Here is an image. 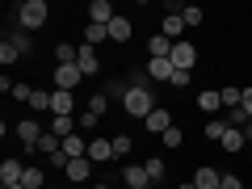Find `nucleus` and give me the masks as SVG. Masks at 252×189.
<instances>
[{
    "label": "nucleus",
    "instance_id": "1",
    "mask_svg": "<svg viewBox=\"0 0 252 189\" xmlns=\"http://www.w3.org/2000/svg\"><path fill=\"white\" fill-rule=\"evenodd\" d=\"M122 105H126V114H130V118H147L156 109V97H152V89H143V84H130L126 97H122Z\"/></svg>",
    "mask_w": 252,
    "mask_h": 189
},
{
    "label": "nucleus",
    "instance_id": "2",
    "mask_svg": "<svg viewBox=\"0 0 252 189\" xmlns=\"http://www.w3.org/2000/svg\"><path fill=\"white\" fill-rule=\"evenodd\" d=\"M46 17H51L46 0H21V4H17V26H21V30H38V26H46Z\"/></svg>",
    "mask_w": 252,
    "mask_h": 189
},
{
    "label": "nucleus",
    "instance_id": "3",
    "mask_svg": "<svg viewBox=\"0 0 252 189\" xmlns=\"http://www.w3.org/2000/svg\"><path fill=\"white\" fill-rule=\"evenodd\" d=\"M84 80V72H80V63H59L55 67V89H63V93H76V84Z\"/></svg>",
    "mask_w": 252,
    "mask_h": 189
},
{
    "label": "nucleus",
    "instance_id": "4",
    "mask_svg": "<svg viewBox=\"0 0 252 189\" xmlns=\"http://www.w3.org/2000/svg\"><path fill=\"white\" fill-rule=\"evenodd\" d=\"M42 135H46V130H42V126L34 122V118H26V122H17V139L26 143V152H38V143H42Z\"/></svg>",
    "mask_w": 252,
    "mask_h": 189
},
{
    "label": "nucleus",
    "instance_id": "5",
    "mask_svg": "<svg viewBox=\"0 0 252 189\" xmlns=\"http://www.w3.org/2000/svg\"><path fill=\"white\" fill-rule=\"evenodd\" d=\"M193 63H198V46H189V42L172 46V67L177 72H193Z\"/></svg>",
    "mask_w": 252,
    "mask_h": 189
},
{
    "label": "nucleus",
    "instance_id": "6",
    "mask_svg": "<svg viewBox=\"0 0 252 189\" xmlns=\"http://www.w3.org/2000/svg\"><path fill=\"white\" fill-rule=\"evenodd\" d=\"M114 17H118V13H114L109 0H93V4H89V21H93V26H109Z\"/></svg>",
    "mask_w": 252,
    "mask_h": 189
},
{
    "label": "nucleus",
    "instance_id": "7",
    "mask_svg": "<svg viewBox=\"0 0 252 189\" xmlns=\"http://www.w3.org/2000/svg\"><path fill=\"white\" fill-rule=\"evenodd\" d=\"M143 126L152 130V135H164V130H172V118H168V109H160V105H156L152 114L143 118Z\"/></svg>",
    "mask_w": 252,
    "mask_h": 189
},
{
    "label": "nucleus",
    "instance_id": "8",
    "mask_svg": "<svg viewBox=\"0 0 252 189\" xmlns=\"http://www.w3.org/2000/svg\"><path fill=\"white\" fill-rule=\"evenodd\" d=\"M122 181H126L130 189H147V185H152V177H147L143 164H126V168H122Z\"/></svg>",
    "mask_w": 252,
    "mask_h": 189
},
{
    "label": "nucleus",
    "instance_id": "9",
    "mask_svg": "<svg viewBox=\"0 0 252 189\" xmlns=\"http://www.w3.org/2000/svg\"><path fill=\"white\" fill-rule=\"evenodd\" d=\"M72 93H63V89H55L51 93V118H72Z\"/></svg>",
    "mask_w": 252,
    "mask_h": 189
},
{
    "label": "nucleus",
    "instance_id": "10",
    "mask_svg": "<svg viewBox=\"0 0 252 189\" xmlns=\"http://www.w3.org/2000/svg\"><path fill=\"white\" fill-rule=\"evenodd\" d=\"M181 30H185L181 13H164V21H160V34L168 38V42H181Z\"/></svg>",
    "mask_w": 252,
    "mask_h": 189
},
{
    "label": "nucleus",
    "instance_id": "11",
    "mask_svg": "<svg viewBox=\"0 0 252 189\" xmlns=\"http://www.w3.org/2000/svg\"><path fill=\"white\" fill-rule=\"evenodd\" d=\"M130 34H135L130 17H122V13H118V17L109 21V38H114V42H130Z\"/></svg>",
    "mask_w": 252,
    "mask_h": 189
},
{
    "label": "nucleus",
    "instance_id": "12",
    "mask_svg": "<svg viewBox=\"0 0 252 189\" xmlns=\"http://www.w3.org/2000/svg\"><path fill=\"white\" fill-rule=\"evenodd\" d=\"M21 177H26V164L21 160H4L0 164V181H4V185H21Z\"/></svg>",
    "mask_w": 252,
    "mask_h": 189
},
{
    "label": "nucleus",
    "instance_id": "13",
    "mask_svg": "<svg viewBox=\"0 0 252 189\" xmlns=\"http://www.w3.org/2000/svg\"><path fill=\"white\" fill-rule=\"evenodd\" d=\"M89 160H93V164L114 160V143H109V139H93V143H89Z\"/></svg>",
    "mask_w": 252,
    "mask_h": 189
},
{
    "label": "nucleus",
    "instance_id": "14",
    "mask_svg": "<svg viewBox=\"0 0 252 189\" xmlns=\"http://www.w3.org/2000/svg\"><path fill=\"white\" fill-rule=\"evenodd\" d=\"M76 63H80V72H84V76H97V72H101V59H97V51H93L89 42L80 46V59H76Z\"/></svg>",
    "mask_w": 252,
    "mask_h": 189
},
{
    "label": "nucleus",
    "instance_id": "15",
    "mask_svg": "<svg viewBox=\"0 0 252 189\" xmlns=\"http://www.w3.org/2000/svg\"><path fill=\"white\" fill-rule=\"evenodd\" d=\"M63 177H67V181H89V177H93V160H89V156H80V160H72Z\"/></svg>",
    "mask_w": 252,
    "mask_h": 189
},
{
    "label": "nucleus",
    "instance_id": "16",
    "mask_svg": "<svg viewBox=\"0 0 252 189\" xmlns=\"http://www.w3.org/2000/svg\"><path fill=\"white\" fill-rule=\"evenodd\" d=\"M172 72H177L172 59H152V63H147V76H152V80H168L172 84Z\"/></svg>",
    "mask_w": 252,
    "mask_h": 189
},
{
    "label": "nucleus",
    "instance_id": "17",
    "mask_svg": "<svg viewBox=\"0 0 252 189\" xmlns=\"http://www.w3.org/2000/svg\"><path fill=\"white\" fill-rule=\"evenodd\" d=\"M172 46L177 42H168L164 34H156L152 42H147V55H152V59H172Z\"/></svg>",
    "mask_w": 252,
    "mask_h": 189
},
{
    "label": "nucleus",
    "instance_id": "18",
    "mask_svg": "<svg viewBox=\"0 0 252 189\" xmlns=\"http://www.w3.org/2000/svg\"><path fill=\"white\" fill-rule=\"evenodd\" d=\"M219 181H223L219 168H198V172H193V185H198V189H219Z\"/></svg>",
    "mask_w": 252,
    "mask_h": 189
},
{
    "label": "nucleus",
    "instance_id": "19",
    "mask_svg": "<svg viewBox=\"0 0 252 189\" xmlns=\"http://www.w3.org/2000/svg\"><path fill=\"white\" fill-rule=\"evenodd\" d=\"M63 152H67V160H80V156H89V143L80 139V130L63 139Z\"/></svg>",
    "mask_w": 252,
    "mask_h": 189
},
{
    "label": "nucleus",
    "instance_id": "20",
    "mask_svg": "<svg viewBox=\"0 0 252 189\" xmlns=\"http://www.w3.org/2000/svg\"><path fill=\"white\" fill-rule=\"evenodd\" d=\"M76 130H80V122H72V118H51V135L67 139V135H76Z\"/></svg>",
    "mask_w": 252,
    "mask_h": 189
},
{
    "label": "nucleus",
    "instance_id": "21",
    "mask_svg": "<svg viewBox=\"0 0 252 189\" xmlns=\"http://www.w3.org/2000/svg\"><path fill=\"white\" fill-rule=\"evenodd\" d=\"M105 38H109V26H93V21H89V26H84V42H89V46L105 42Z\"/></svg>",
    "mask_w": 252,
    "mask_h": 189
},
{
    "label": "nucleus",
    "instance_id": "22",
    "mask_svg": "<svg viewBox=\"0 0 252 189\" xmlns=\"http://www.w3.org/2000/svg\"><path fill=\"white\" fill-rule=\"evenodd\" d=\"M55 59H59V63H76V59H80V46L59 42V46H55Z\"/></svg>",
    "mask_w": 252,
    "mask_h": 189
},
{
    "label": "nucleus",
    "instance_id": "23",
    "mask_svg": "<svg viewBox=\"0 0 252 189\" xmlns=\"http://www.w3.org/2000/svg\"><path fill=\"white\" fill-rule=\"evenodd\" d=\"M198 105L206 109V114H215V109H223V97H219L215 89H206V93H202V97H198Z\"/></svg>",
    "mask_w": 252,
    "mask_h": 189
},
{
    "label": "nucleus",
    "instance_id": "24",
    "mask_svg": "<svg viewBox=\"0 0 252 189\" xmlns=\"http://www.w3.org/2000/svg\"><path fill=\"white\" fill-rule=\"evenodd\" d=\"M244 139H248L244 130H227L223 135V152H244Z\"/></svg>",
    "mask_w": 252,
    "mask_h": 189
},
{
    "label": "nucleus",
    "instance_id": "25",
    "mask_svg": "<svg viewBox=\"0 0 252 189\" xmlns=\"http://www.w3.org/2000/svg\"><path fill=\"white\" fill-rule=\"evenodd\" d=\"M105 109H109V93H93V97H89V114L105 118Z\"/></svg>",
    "mask_w": 252,
    "mask_h": 189
},
{
    "label": "nucleus",
    "instance_id": "26",
    "mask_svg": "<svg viewBox=\"0 0 252 189\" xmlns=\"http://www.w3.org/2000/svg\"><path fill=\"white\" fill-rule=\"evenodd\" d=\"M30 105H34L38 114H51V93H46V89H34V97H30Z\"/></svg>",
    "mask_w": 252,
    "mask_h": 189
},
{
    "label": "nucleus",
    "instance_id": "27",
    "mask_svg": "<svg viewBox=\"0 0 252 189\" xmlns=\"http://www.w3.org/2000/svg\"><path fill=\"white\" fill-rule=\"evenodd\" d=\"M109 143H114V160H122V156H130V147H135V143H130V135H114Z\"/></svg>",
    "mask_w": 252,
    "mask_h": 189
},
{
    "label": "nucleus",
    "instance_id": "28",
    "mask_svg": "<svg viewBox=\"0 0 252 189\" xmlns=\"http://www.w3.org/2000/svg\"><path fill=\"white\" fill-rule=\"evenodd\" d=\"M202 17H206V13H202L198 4H185V9H181V21H185V26H202Z\"/></svg>",
    "mask_w": 252,
    "mask_h": 189
},
{
    "label": "nucleus",
    "instance_id": "29",
    "mask_svg": "<svg viewBox=\"0 0 252 189\" xmlns=\"http://www.w3.org/2000/svg\"><path fill=\"white\" fill-rule=\"evenodd\" d=\"M223 135H227V122L223 118H210L206 122V139H219V143H223Z\"/></svg>",
    "mask_w": 252,
    "mask_h": 189
},
{
    "label": "nucleus",
    "instance_id": "30",
    "mask_svg": "<svg viewBox=\"0 0 252 189\" xmlns=\"http://www.w3.org/2000/svg\"><path fill=\"white\" fill-rule=\"evenodd\" d=\"M143 168H147V177H152V181H160V177H164V172H168V164H164V160H160V156H152V160H147V164H143Z\"/></svg>",
    "mask_w": 252,
    "mask_h": 189
},
{
    "label": "nucleus",
    "instance_id": "31",
    "mask_svg": "<svg viewBox=\"0 0 252 189\" xmlns=\"http://www.w3.org/2000/svg\"><path fill=\"white\" fill-rule=\"evenodd\" d=\"M21 185H26V189H46V185H42V168H26Z\"/></svg>",
    "mask_w": 252,
    "mask_h": 189
},
{
    "label": "nucleus",
    "instance_id": "32",
    "mask_svg": "<svg viewBox=\"0 0 252 189\" xmlns=\"http://www.w3.org/2000/svg\"><path fill=\"white\" fill-rule=\"evenodd\" d=\"M17 59H21V51H17V46L9 42V38H4V46H0V63L9 67V63H17Z\"/></svg>",
    "mask_w": 252,
    "mask_h": 189
},
{
    "label": "nucleus",
    "instance_id": "33",
    "mask_svg": "<svg viewBox=\"0 0 252 189\" xmlns=\"http://www.w3.org/2000/svg\"><path fill=\"white\" fill-rule=\"evenodd\" d=\"M9 42H13V46H17V51H21V55H30V51H34V46H30V30H17V34H13V38H9Z\"/></svg>",
    "mask_w": 252,
    "mask_h": 189
},
{
    "label": "nucleus",
    "instance_id": "34",
    "mask_svg": "<svg viewBox=\"0 0 252 189\" xmlns=\"http://www.w3.org/2000/svg\"><path fill=\"white\" fill-rule=\"evenodd\" d=\"M219 97H223L227 109H240V97H244V93H240V89H219Z\"/></svg>",
    "mask_w": 252,
    "mask_h": 189
},
{
    "label": "nucleus",
    "instance_id": "35",
    "mask_svg": "<svg viewBox=\"0 0 252 189\" xmlns=\"http://www.w3.org/2000/svg\"><path fill=\"white\" fill-rule=\"evenodd\" d=\"M164 147H181V143H185V135H181V130H177V126H172V130H164Z\"/></svg>",
    "mask_w": 252,
    "mask_h": 189
},
{
    "label": "nucleus",
    "instance_id": "36",
    "mask_svg": "<svg viewBox=\"0 0 252 189\" xmlns=\"http://www.w3.org/2000/svg\"><path fill=\"white\" fill-rule=\"evenodd\" d=\"M219 189H244V181L235 177V172H223V181H219Z\"/></svg>",
    "mask_w": 252,
    "mask_h": 189
},
{
    "label": "nucleus",
    "instance_id": "37",
    "mask_svg": "<svg viewBox=\"0 0 252 189\" xmlns=\"http://www.w3.org/2000/svg\"><path fill=\"white\" fill-rule=\"evenodd\" d=\"M13 97H17V101H30V97H34V89H26V84H13Z\"/></svg>",
    "mask_w": 252,
    "mask_h": 189
},
{
    "label": "nucleus",
    "instance_id": "38",
    "mask_svg": "<svg viewBox=\"0 0 252 189\" xmlns=\"http://www.w3.org/2000/svg\"><path fill=\"white\" fill-rule=\"evenodd\" d=\"M97 122H101L97 114H80V130H93V126H97Z\"/></svg>",
    "mask_w": 252,
    "mask_h": 189
},
{
    "label": "nucleus",
    "instance_id": "39",
    "mask_svg": "<svg viewBox=\"0 0 252 189\" xmlns=\"http://www.w3.org/2000/svg\"><path fill=\"white\" fill-rule=\"evenodd\" d=\"M240 109L252 118V89H244V97H240Z\"/></svg>",
    "mask_w": 252,
    "mask_h": 189
},
{
    "label": "nucleus",
    "instance_id": "40",
    "mask_svg": "<svg viewBox=\"0 0 252 189\" xmlns=\"http://www.w3.org/2000/svg\"><path fill=\"white\" fill-rule=\"evenodd\" d=\"M177 189H198V185H193V181H181V185Z\"/></svg>",
    "mask_w": 252,
    "mask_h": 189
},
{
    "label": "nucleus",
    "instance_id": "41",
    "mask_svg": "<svg viewBox=\"0 0 252 189\" xmlns=\"http://www.w3.org/2000/svg\"><path fill=\"white\" fill-rule=\"evenodd\" d=\"M244 135H248V139H252V122H248V130H244Z\"/></svg>",
    "mask_w": 252,
    "mask_h": 189
},
{
    "label": "nucleus",
    "instance_id": "42",
    "mask_svg": "<svg viewBox=\"0 0 252 189\" xmlns=\"http://www.w3.org/2000/svg\"><path fill=\"white\" fill-rule=\"evenodd\" d=\"M4 189H26V185H4Z\"/></svg>",
    "mask_w": 252,
    "mask_h": 189
},
{
    "label": "nucleus",
    "instance_id": "43",
    "mask_svg": "<svg viewBox=\"0 0 252 189\" xmlns=\"http://www.w3.org/2000/svg\"><path fill=\"white\" fill-rule=\"evenodd\" d=\"M46 189H63V185H46Z\"/></svg>",
    "mask_w": 252,
    "mask_h": 189
},
{
    "label": "nucleus",
    "instance_id": "44",
    "mask_svg": "<svg viewBox=\"0 0 252 189\" xmlns=\"http://www.w3.org/2000/svg\"><path fill=\"white\" fill-rule=\"evenodd\" d=\"M93 189H105V185H93Z\"/></svg>",
    "mask_w": 252,
    "mask_h": 189
},
{
    "label": "nucleus",
    "instance_id": "45",
    "mask_svg": "<svg viewBox=\"0 0 252 189\" xmlns=\"http://www.w3.org/2000/svg\"><path fill=\"white\" fill-rule=\"evenodd\" d=\"M147 189H152V185H147Z\"/></svg>",
    "mask_w": 252,
    "mask_h": 189
}]
</instances>
